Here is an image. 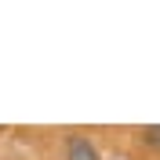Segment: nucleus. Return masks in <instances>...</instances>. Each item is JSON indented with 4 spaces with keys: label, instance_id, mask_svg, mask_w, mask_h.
<instances>
[{
    "label": "nucleus",
    "instance_id": "1",
    "mask_svg": "<svg viewBox=\"0 0 160 160\" xmlns=\"http://www.w3.org/2000/svg\"><path fill=\"white\" fill-rule=\"evenodd\" d=\"M66 160H98V149H95L84 135H69V142H66Z\"/></svg>",
    "mask_w": 160,
    "mask_h": 160
},
{
    "label": "nucleus",
    "instance_id": "2",
    "mask_svg": "<svg viewBox=\"0 0 160 160\" xmlns=\"http://www.w3.org/2000/svg\"><path fill=\"white\" fill-rule=\"evenodd\" d=\"M142 142H146V146H153V149H160V124L142 128Z\"/></svg>",
    "mask_w": 160,
    "mask_h": 160
}]
</instances>
